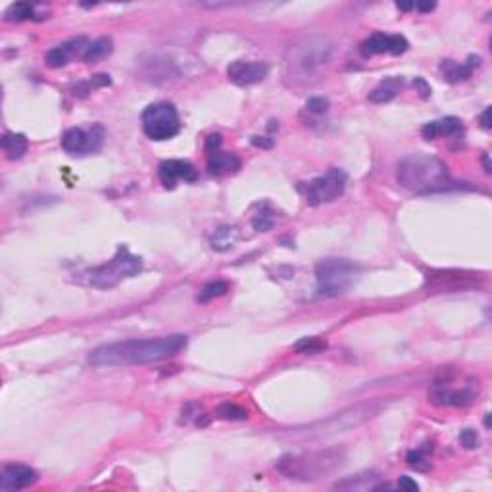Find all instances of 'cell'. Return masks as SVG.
<instances>
[{
  "instance_id": "obj_1",
  "label": "cell",
  "mask_w": 492,
  "mask_h": 492,
  "mask_svg": "<svg viewBox=\"0 0 492 492\" xmlns=\"http://www.w3.org/2000/svg\"><path fill=\"white\" fill-rule=\"evenodd\" d=\"M187 346L184 335H168L158 339H129V341L102 344L90 350L89 363L93 368H127L144 365L177 356Z\"/></svg>"
},
{
  "instance_id": "obj_2",
  "label": "cell",
  "mask_w": 492,
  "mask_h": 492,
  "mask_svg": "<svg viewBox=\"0 0 492 492\" xmlns=\"http://www.w3.org/2000/svg\"><path fill=\"white\" fill-rule=\"evenodd\" d=\"M335 56V42L327 35L314 33L293 42L285 52V74L294 85H312L322 77Z\"/></svg>"
},
{
  "instance_id": "obj_3",
  "label": "cell",
  "mask_w": 492,
  "mask_h": 492,
  "mask_svg": "<svg viewBox=\"0 0 492 492\" xmlns=\"http://www.w3.org/2000/svg\"><path fill=\"white\" fill-rule=\"evenodd\" d=\"M397 179L404 189L416 194L458 191L464 187V183L452 177L443 160L430 154H421V152L408 154L398 162Z\"/></svg>"
},
{
  "instance_id": "obj_4",
  "label": "cell",
  "mask_w": 492,
  "mask_h": 492,
  "mask_svg": "<svg viewBox=\"0 0 492 492\" xmlns=\"http://www.w3.org/2000/svg\"><path fill=\"white\" fill-rule=\"evenodd\" d=\"M344 459L346 452L342 448H325L302 454H287L277 462V469L294 481H317L341 469Z\"/></svg>"
},
{
  "instance_id": "obj_5",
  "label": "cell",
  "mask_w": 492,
  "mask_h": 492,
  "mask_svg": "<svg viewBox=\"0 0 492 492\" xmlns=\"http://www.w3.org/2000/svg\"><path fill=\"white\" fill-rule=\"evenodd\" d=\"M381 410H383V404L381 402L356 404V406H350L346 410L339 411V414L327 417L323 421H315V423L300 427V429H294V435H300V437L308 438H322L331 437V435H339V433H346V430L356 429V427H360L365 421H369L371 417H375Z\"/></svg>"
},
{
  "instance_id": "obj_6",
  "label": "cell",
  "mask_w": 492,
  "mask_h": 492,
  "mask_svg": "<svg viewBox=\"0 0 492 492\" xmlns=\"http://www.w3.org/2000/svg\"><path fill=\"white\" fill-rule=\"evenodd\" d=\"M143 271V260L129 252L127 246H119L116 256L102 266L93 267L85 274V279L90 287L95 288H112L117 283L127 277H133Z\"/></svg>"
},
{
  "instance_id": "obj_7",
  "label": "cell",
  "mask_w": 492,
  "mask_h": 492,
  "mask_svg": "<svg viewBox=\"0 0 492 492\" xmlns=\"http://www.w3.org/2000/svg\"><path fill=\"white\" fill-rule=\"evenodd\" d=\"M360 267L344 258H327L315 266L317 288L325 296H339L348 291L358 279Z\"/></svg>"
},
{
  "instance_id": "obj_8",
  "label": "cell",
  "mask_w": 492,
  "mask_h": 492,
  "mask_svg": "<svg viewBox=\"0 0 492 492\" xmlns=\"http://www.w3.org/2000/svg\"><path fill=\"white\" fill-rule=\"evenodd\" d=\"M143 131L152 141H168L181 131V119L175 106L171 102L151 104L143 112Z\"/></svg>"
},
{
  "instance_id": "obj_9",
  "label": "cell",
  "mask_w": 492,
  "mask_h": 492,
  "mask_svg": "<svg viewBox=\"0 0 492 492\" xmlns=\"http://www.w3.org/2000/svg\"><path fill=\"white\" fill-rule=\"evenodd\" d=\"M346 183H348L346 173L339 170V168H333L325 175H320V177L312 179L310 183H304L300 189L304 192V199H306L308 204L320 206L325 204V202H333L339 197H342L344 191H346Z\"/></svg>"
},
{
  "instance_id": "obj_10",
  "label": "cell",
  "mask_w": 492,
  "mask_h": 492,
  "mask_svg": "<svg viewBox=\"0 0 492 492\" xmlns=\"http://www.w3.org/2000/svg\"><path fill=\"white\" fill-rule=\"evenodd\" d=\"M104 143V127L100 123H93L89 129H81V127H71L64 133L62 137V148L74 154V156H85V154H93L96 152Z\"/></svg>"
},
{
  "instance_id": "obj_11",
  "label": "cell",
  "mask_w": 492,
  "mask_h": 492,
  "mask_svg": "<svg viewBox=\"0 0 492 492\" xmlns=\"http://www.w3.org/2000/svg\"><path fill=\"white\" fill-rule=\"evenodd\" d=\"M158 177L165 189H175L177 181L194 183L199 179V171L187 160H164L158 168Z\"/></svg>"
},
{
  "instance_id": "obj_12",
  "label": "cell",
  "mask_w": 492,
  "mask_h": 492,
  "mask_svg": "<svg viewBox=\"0 0 492 492\" xmlns=\"http://www.w3.org/2000/svg\"><path fill=\"white\" fill-rule=\"evenodd\" d=\"M269 74V66L264 62H245L237 60L233 62L227 68V77L239 87H250L256 83L264 81Z\"/></svg>"
},
{
  "instance_id": "obj_13",
  "label": "cell",
  "mask_w": 492,
  "mask_h": 492,
  "mask_svg": "<svg viewBox=\"0 0 492 492\" xmlns=\"http://www.w3.org/2000/svg\"><path fill=\"white\" fill-rule=\"evenodd\" d=\"M39 481V473L33 467L21 464H8L0 473V488L2 491H21L35 485Z\"/></svg>"
},
{
  "instance_id": "obj_14",
  "label": "cell",
  "mask_w": 492,
  "mask_h": 492,
  "mask_svg": "<svg viewBox=\"0 0 492 492\" xmlns=\"http://www.w3.org/2000/svg\"><path fill=\"white\" fill-rule=\"evenodd\" d=\"M430 400L438 406H469L475 400V390L472 387H464V389H454L446 383H435L433 390H430Z\"/></svg>"
},
{
  "instance_id": "obj_15",
  "label": "cell",
  "mask_w": 492,
  "mask_h": 492,
  "mask_svg": "<svg viewBox=\"0 0 492 492\" xmlns=\"http://www.w3.org/2000/svg\"><path fill=\"white\" fill-rule=\"evenodd\" d=\"M89 45L90 42L87 41L85 37H79V39L64 42V45H60V47L48 50L47 56H45V60H47V64L50 66V68H62V66L69 64V60H71L76 54H81V56L85 54V50H87Z\"/></svg>"
},
{
  "instance_id": "obj_16",
  "label": "cell",
  "mask_w": 492,
  "mask_h": 492,
  "mask_svg": "<svg viewBox=\"0 0 492 492\" xmlns=\"http://www.w3.org/2000/svg\"><path fill=\"white\" fill-rule=\"evenodd\" d=\"M143 76L152 83H165L175 79L179 76V69L164 56H152L151 60L143 64Z\"/></svg>"
},
{
  "instance_id": "obj_17",
  "label": "cell",
  "mask_w": 492,
  "mask_h": 492,
  "mask_svg": "<svg viewBox=\"0 0 492 492\" xmlns=\"http://www.w3.org/2000/svg\"><path fill=\"white\" fill-rule=\"evenodd\" d=\"M481 66V58L479 56H469L467 62H454V60H445L440 64V74L448 83H459L469 79L473 74V69Z\"/></svg>"
},
{
  "instance_id": "obj_18",
  "label": "cell",
  "mask_w": 492,
  "mask_h": 492,
  "mask_svg": "<svg viewBox=\"0 0 492 492\" xmlns=\"http://www.w3.org/2000/svg\"><path fill=\"white\" fill-rule=\"evenodd\" d=\"M421 135H423L427 141H433V139L440 137V135H446V137H458V135H464V125L459 122L458 117H445V119H438V122H430L421 129Z\"/></svg>"
},
{
  "instance_id": "obj_19",
  "label": "cell",
  "mask_w": 492,
  "mask_h": 492,
  "mask_svg": "<svg viewBox=\"0 0 492 492\" xmlns=\"http://www.w3.org/2000/svg\"><path fill=\"white\" fill-rule=\"evenodd\" d=\"M379 479L381 477L375 472L358 473V475H352V477L336 481L333 488H336V491H379L381 488Z\"/></svg>"
},
{
  "instance_id": "obj_20",
  "label": "cell",
  "mask_w": 492,
  "mask_h": 492,
  "mask_svg": "<svg viewBox=\"0 0 492 492\" xmlns=\"http://www.w3.org/2000/svg\"><path fill=\"white\" fill-rule=\"evenodd\" d=\"M208 170L213 175H229L240 170V158L233 152H213L208 156Z\"/></svg>"
},
{
  "instance_id": "obj_21",
  "label": "cell",
  "mask_w": 492,
  "mask_h": 492,
  "mask_svg": "<svg viewBox=\"0 0 492 492\" xmlns=\"http://www.w3.org/2000/svg\"><path fill=\"white\" fill-rule=\"evenodd\" d=\"M402 87H404L402 77H389V79H385V81L379 83L375 89L369 93L368 96L369 102H373V104L389 102V100H392V98L400 93Z\"/></svg>"
},
{
  "instance_id": "obj_22",
  "label": "cell",
  "mask_w": 492,
  "mask_h": 492,
  "mask_svg": "<svg viewBox=\"0 0 492 492\" xmlns=\"http://www.w3.org/2000/svg\"><path fill=\"white\" fill-rule=\"evenodd\" d=\"M239 237L240 235L239 231H237V227H218V229L210 235V246H212L216 252H226V250H231L233 246L239 242Z\"/></svg>"
},
{
  "instance_id": "obj_23",
  "label": "cell",
  "mask_w": 492,
  "mask_h": 492,
  "mask_svg": "<svg viewBox=\"0 0 492 492\" xmlns=\"http://www.w3.org/2000/svg\"><path fill=\"white\" fill-rule=\"evenodd\" d=\"M2 151L10 160H18L28 152V137L21 133H6L2 137Z\"/></svg>"
},
{
  "instance_id": "obj_24",
  "label": "cell",
  "mask_w": 492,
  "mask_h": 492,
  "mask_svg": "<svg viewBox=\"0 0 492 492\" xmlns=\"http://www.w3.org/2000/svg\"><path fill=\"white\" fill-rule=\"evenodd\" d=\"M360 50H362V54L365 56V58H369V56L385 54V52H389L390 54V35H371L369 39H365V41L362 42V48H360Z\"/></svg>"
},
{
  "instance_id": "obj_25",
  "label": "cell",
  "mask_w": 492,
  "mask_h": 492,
  "mask_svg": "<svg viewBox=\"0 0 492 492\" xmlns=\"http://www.w3.org/2000/svg\"><path fill=\"white\" fill-rule=\"evenodd\" d=\"M112 50H114V47H112V39H108V37H100V39H96V41H93L89 47H87L85 54H83V60L87 62V64H95V62L102 60V58L112 54Z\"/></svg>"
},
{
  "instance_id": "obj_26",
  "label": "cell",
  "mask_w": 492,
  "mask_h": 492,
  "mask_svg": "<svg viewBox=\"0 0 492 492\" xmlns=\"http://www.w3.org/2000/svg\"><path fill=\"white\" fill-rule=\"evenodd\" d=\"M258 208H260V212H256L252 216V227L260 233L269 231V229L275 226L274 210H271V206L267 204V202L260 204Z\"/></svg>"
},
{
  "instance_id": "obj_27",
  "label": "cell",
  "mask_w": 492,
  "mask_h": 492,
  "mask_svg": "<svg viewBox=\"0 0 492 492\" xmlns=\"http://www.w3.org/2000/svg\"><path fill=\"white\" fill-rule=\"evenodd\" d=\"M227 291H229V285H227L226 281H210V283H206L204 287H202V291H200L199 302L206 304V302L213 300V298L223 296Z\"/></svg>"
},
{
  "instance_id": "obj_28",
  "label": "cell",
  "mask_w": 492,
  "mask_h": 492,
  "mask_svg": "<svg viewBox=\"0 0 492 492\" xmlns=\"http://www.w3.org/2000/svg\"><path fill=\"white\" fill-rule=\"evenodd\" d=\"M33 12H35L33 4H29V2H16V4H12V6L6 10V20L8 21L31 20V18H35Z\"/></svg>"
},
{
  "instance_id": "obj_29",
  "label": "cell",
  "mask_w": 492,
  "mask_h": 492,
  "mask_svg": "<svg viewBox=\"0 0 492 492\" xmlns=\"http://www.w3.org/2000/svg\"><path fill=\"white\" fill-rule=\"evenodd\" d=\"M327 348V342L322 341L320 336H306L294 344V350L300 352V354H317L322 350Z\"/></svg>"
},
{
  "instance_id": "obj_30",
  "label": "cell",
  "mask_w": 492,
  "mask_h": 492,
  "mask_svg": "<svg viewBox=\"0 0 492 492\" xmlns=\"http://www.w3.org/2000/svg\"><path fill=\"white\" fill-rule=\"evenodd\" d=\"M429 450H433V448H417V450H411L408 452V456H406V462H408V465H411V467H416V469H419V472H427L429 469Z\"/></svg>"
},
{
  "instance_id": "obj_31",
  "label": "cell",
  "mask_w": 492,
  "mask_h": 492,
  "mask_svg": "<svg viewBox=\"0 0 492 492\" xmlns=\"http://www.w3.org/2000/svg\"><path fill=\"white\" fill-rule=\"evenodd\" d=\"M216 414H218V417H221V419H246L248 417V411L245 410V408H240V406H237V404H221L218 410H216Z\"/></svg>"
},
{
  "instance_id": "obj_32",
  "label": "cell",
  "mask_w": 492,
  "mask_h": 492,
  "mask_svg": "<svg viewBox=\"0 0 492 492\" xmlns=\"http://www.w3.org/2000/svg\"><path fill=\"white\" fill-rule=\"evenodd\" d=\"M329 110V100L323 98V96H312L306 102V112L308 114H314V116H322Z\"/></svg>"
},
{
  "instance_id": "obj_33",
  "label": "cell",
  "mask_w": 492,
  "mask_h": 492,
  "mask_svg": "<svg viewBox=\"0 0 492 492\" xmlns=\"http://www.w3.org/2000/svg\"><path fill=\"white\" fill-rule=\"evenodd\" d=\"M459 443H462V446L467 448V450H473V448H479L481 438H479V435L473 429H464L459 433Z\"/></svg>"
},
{
  "instance_id": "obj_34",
  "label": "cell",
  "mask_w": 492,
  "mask_h": 492,
  "mask_svg": "<svg viewBox=\"0 0 492 492\" xmlns=\"http://www.w3.org/2000/svg\"><path fill=\"white\" fill-rule=\"evenodd\" d=\"M219 146H221V135H210L208 141H206V152H208V156L213 154V152H218Z\"/></svg>"
},
{
  "instance_id": "obj_35",
  "label": "cell",
  "mask_w": 492,
  "mask_h": 492,
  "mask_svg": "<svg viewBox=\"0 0 492 492\" xmlns=\"http://www.w3.org/2000/svg\"><path fill=\"white\" fill-rule=\"evenodd\" d=\"M414 87H416L417 93L423 96V98H429V96H430V87H429V85H427V81H425V79H421V77H416V81H414Z\"/></svg>"
},
{
  "instance_id": "obj_36",
  "label": "cell",
  "mask_w": 492,
  "mask_h": 492,
  "mask_svg": "<svg viewBox=\"0 0 492 492\" xmlns=\"http://www.w3.org/2000/svg\"><path fill=\"white\" fill-rule=\"evenodd\" d=\"M398 486H400V488H404V491H410V492H416L417 488H419V485H417L416 481H411L410 477H400V481H398Z\"/></svg>"
},
{
  "instance_id": "obj_37",
  "label": "cell",
  "mask_w": 492,
  "mask_h": 492,
  "mask_svg": "<svg viewBox=\"0 0 492 492\" xmlns=\"http://www.w3.org/2000/svg\"><path fill=\"white\" fill-rule=\"evenodd\" d=\"M254 146H260V148H271L274 146V141L266 137H252Z\"/></svg>"
},
{
  "instance_id": "obj_38",
  "label": "cell",
  "mask_w": 492,
  "mask_h": 492,
  "mask_svg": "<svg viewBox=\"0 0 492 492\" xmlns=\"http://www.w3.org/2000/svg\"><path fill=\"white\" fill-rule=\"evenodd\" d=\"M479 122H481V125L485 127V129H491V108H486L483 114H481V117H479Z\"/></svg>"
},
{
  "instance_id": "obj_39",
  "label": "cell",
  "mask_w": 492,
  "mask_h": 492,
  "mask_svg": "<svg viewBox=\"0 0 492 492\" xmlns=\"http://www.w3.org/2000/svg\"><path fill=\"white\" fill-rule=\"evenodd\" d=\"M417 10H421V12H430V10H435V4L430 2V4H421V2H417L416 4Z\"/></svg>"
},
{
  "instance_id": "obj_40",
  "label": "cell",
  "mask_w": 492,
  "mask_h": 492,
  "mask_svg": "<svg viewBox=\"0 0 492 492\" xmlns=\"http://www.w3.org/2000/svg\"><path fill=\"white\" fill-rule=\"evenodd\" d=\"M483 164H485V171L486 173H491V162H488V154H485V158H483Z\"/></svg>"
},
{
  "instance_id": "obj_41",
  "label": "cell",
  "mask_w": 492,
  "mask_h": 492,
  "mask_svg": "<svg viewBox=\"0 0 492 492\" xmlns=\"http://www.w3.org/2000/svg\"><path fill=\"white\" fill-rule=\"evenodd\" d=\"M400 10H411V8H416V4H402V2H398L397 4Z\"/></svg>"
}]
</instances>
